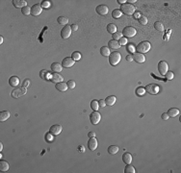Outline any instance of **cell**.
<instances>
[{
    "label": "cell",
    "mask_w": 181,
    "mask_h": 173,
    "mask_svg": "<svg viewBox=\"0 0 181 173\" xmlns=\"http://www.w3.org/2000/svg\"><path fill=\"white\" fill-rule=\"evenodd\" d=\"M128 2H129V4H130V3H135V2H137V1L136 0H129Z\"/></svg>",
    "instance_id": "cell-57"
},
{
    "label": "cell",
    "mask_w": 181,
    "mask_h": 173,
    "mask_svg": "<svg viewBox=\"0 0 181 173\" xmlns=\"http://www.w3.org/2000/svg\"><path fill=\"white\" fill-rule=\"evenodd\" d=\"M120 59H121V56H120V53L119 52H113L111 53L109 56V63L111 65H117L120 62Z\"/></svg>",
    "instance_id": "cell-3"
},
{
    "label": "cell",
    "mask_w": 181,
    "mask_h": 173,
    "mask_svg": "<svg viewBox=\"0 0 181 173\" xmlns=\"http://www.w3.org/2000/svg\"><path fill=\"white\" fill-rule=\"evenodd\" d=\"M40 76H41V79H48L49 78V73H48L46 70H41V72H40Z\"/></svg>",
    "instance_id": "cell-39"
},
{
    "label": "cell",
    "mask_w": 181,
    "mask_h": 173,
    "mask_svg": "<svg viewBox=\"0 0 181 173\" xmlns=\"http://www.w3.org/2000/svg\"><path fill=\"white\" fill-rule=\"evenodd\" d=\"M120 11H121L122 14H126V16H131V14H133L135 13V7L132 4L124 3L123 5H121Z\"/></svg>",
    "instance_id": "cell-2"
},
{
    "label": "cell",
    "mask_w": 181,
    "mask_h": 173,
    "mask_svg": "<svg viewBox=\"0 0 181 173\" xmlns=\"http://www.w3.org/2000/svg\"><path fill=\"white\" fill-rule=\"evenodd\" d=\"M26 88H19V87H16V88L13 89V92H12V97H14V98H18V97H20L22 95L26 94Z\"/></svg>",
    "instance_id": "cell-4"
},
{
    "label": "cell",
    "mask_w": 181,
    "mask_h": 173,
    "mask_svg": "<svg viewBox=\"0 0 181 173\" xmlns=\"http://www.w3.org/2000/svg\"><path fill=\"white\" fill-rule=\"evenodd\" d=\"M132 57H133V60L135 62H137V63H139V64H143V63H144V61H146V56L143 54H142V53H134L133 55H132Z\"/></svg>",
    "instance_id": "cell-14"
},
{
    "label": "cell",
    "mask_w": 181,
    "mask_h": 173,
    "mask_svg": "<svg viewBox=\"0 0 181 173\" xmlns=\"http://www.w3.org/2000/svg\"><path fill=\"white\" fill-rule=\"evenodd\" d=\"M62 69H63V66L59 63H53L51 65V70L54 73H60L62 71Z\"/></svg>",
    "instance_id": "cell-19"
},
{
    "label": "cell",
    "mask_w": 181,
    "mask_h": 173,
    "mask_svg": "<svg viewBox=\"0 0 181 173\" xmlns=\"http://www.w3.org/2000/svg\"><path fill=\"white\" fill-rule=\"evenodd\" d=\"M42 12V8L40 4H35L31 7V14L34 16V17H38L41 14Z\"/></svg>",
    "instance_id": "cell-11"
},
{
    "label": "cell",
    "mask_w": 181,
    "mask_h": 173,
    "mask_svg": "<svg viewBox=\"0 0 181 173\" xmlns=\"http://www.w3.org/2000/svg\"><path fill=\"white\" fill-rule=\"evenodd\" d=\"M108 152H109V154H111V155H115V154H117V153L119 152V147L117 145H111L108 147Z\"/></svg>",
    "instance_id": "cell-29"
},
{
    "label": "cell",
    "mask_w": 181,
    "mask_h": 173,
    "mask_svg": "<svg viewBox=\"0 0 181 173\" xmlns=\"http://www.w3.org/2000/svg\"><path fill=\"white\" fill-rule=\"evenodd\" d=\"M57 21H58V23L60 24V25H65L66 26L68 22V19L65 17H59L58 18H57Z\"/></svg>",
    "instance_id": "cell-32"
},
{
    "label": "cell",
    "mask_w": 181,
    "mask_h": 173,
    "mask_svg": "<svg viewBox=\"0 0 181 173\" xmlns=\"http://www.w3.org/2000/svg\"><path fill=\"white\" fill-rule=\"evenodd\" d=\"M154 28L158 31V32H163L164 31V25L162 22L160 21H156L155 23H154Z\"/></svg>",
    "instance_id": "cell-30"
},
{
    "label": "cell",
    "mask_w": 181,
    "mask_h": 173,
    "mask_svg": "<svg viewBox=\"0 0 181 173\" xmlns=\"http://www.w3.org/2000/svg\"><path fill=\"white\" fill-rule=\"evenodd\" d=\"M138 20H139V23L141 24V25H147V18L146 17H143V16H141L139 18H138Z\"/></svg>",
    "instance_id": "cell-37"
},
{
    "label": "cell",
    "mask_w": 181,
    "mask_h": 173,
    "mask_svg": "<svg viewBox=\"0 0 181 173\" xmlns=\"http://www.w3.org/2000/svg\"><path fill=\"white\" fill-rule=\"evenodd\" d=\"M100 119H101V115H100L97 111H93V112L91 114V115H90V120H91L92 124H93V125L98 124V122L100 121Z\"/></svg>",
    "instance_id": "cell-6"
},
{
    "label": "cell",
    "mask_w": 181,
    "mask_h": 173,
    "mask_svg": "<svg viewBox=\"0 0 181 173\" xmlns=\"http://www.w3.org/2000/svg\"><path fill=\"white\" fill-rule=\"evenodd\" d=\"M121 11L120 10V9H115V10L112 12V17H114V18H120V17H121Z\"/></svg>",
    "instance_id": "cell-31"
},
{
    "label": "cell",
    "mask_w": 181,
    "mask_h": 173,
    "mask_svg": "<svg viewBox=\"0 0 181 173\" xmlns=\"http://www.w3.org/2000/svg\"><path fill=\"white\" fill-rule=\"evenodd\" d=\"M9 84H10L11 87H17L18 84H19V79L17 76H12L10 79H9Z\"/></svg>",
    "instance_id": "cell-22"
},
{
    "label": "cell",
    "mask_w": 181,
    "mask_h": 173,
    "mask_svg": "<svg viewBox=\"0 0 181 173\" xmlns=\"http://www.w3.org/2000/svg\"><path fill=\"white\" fill-rule=\"evenodd\" d=\"M74 64H75V61H74L72 58L67 57L63 60V62H62V66L66 68H68V67H71Z\"/></svg>",
    "instance_id": "cell-12"
},
{
    "label": "cell",
    "mask_w": 181,
    "mask_h": 173,
    "mask_svg": "<svg viewBox=\"0 0 181 173\" xmlns=\"http://www.w3.org/2000/svg\"><path fill=\"white\" fill-rule=\"evenodd\" d=\"M9 163L8 162L6 161H3V160H1L0 161V171L1 172H7L8 170H9Z\"/></svg>",
    "instance_id": "cell-20"
},
{
    "label": "cell",
    "mask_w": 181,
    "mask_h": 173,
    "mask_svg": "<svg viewBox=\"0 0 181 173\" xmlns=\"http://www.w3.org/2000/svg\"><path fill=\"white\" fill-rule=\"evenodd\" d=\"M98 105H99V107H101V108H104L106 106V102H105V100L104 99H100L98 101Z\"/></svg>",
    "instance_id": "cell-48"
},
{
    "label": "cell",
    "mask_w": 181,
    "mask_h": 173,
    "mask_svg": "<svg viewBox=\"0 0 181 173\" xmlns=\"http://www.w3.org/2000/svg\"><path fill=\"white\" fill-rule=\"evenodd\" d=\"M96 12L99 14V16H102V17H104V16H106V14H108L109 9H108V7H107L106 5L101 4V5H98V6L96 8Z\"/></svg>",
    "instance_id": "cell-10"
},
{
    "label": "cell",
    "mask_w": 181,
    "mask_h": 173,
    "mask_svg": "<svg viewBox=\"0 0 181 173\" xmlns=\"http://www.w3.org/2000/svg\"><path fill=\"white\" fill-rule=\"evenodd\" d=\"M161 117H162V119H163V120H168V119L170 118L167 112H164V114H162V115H161Z\"/></svg>",
    "instance_id": "cell-49"
},
{
    "label": "cell",
    "mask_w": 181,
    "mask_h": 173,
    "mask_svg": "<svg viewBox=\"0 0 181 173\" xmlns=\"http://www.w3.org/2000/svg\"><path fill=\"white\" fill-rule=\"evenodd\" d=\"M30 85H31V82L29 79H25L23 81V83H22V87H24V88H28Z\"/></svg>",
    "instance_id": "cell-45"
},
{
    "label": "cell",
    "mask_w": 181,
    "mask_h": 173,
    "mask_svg": "<svg viewBox=\"0 0 181 173\" xmlns=\"http://www.w3.org/2000/svg\"><path fill=\"white\" fill-rule=\"evenodd\" d=\"M122 37V34L121 33H119V32H116L115 34H113V40L114 41H119L120 39Z\"/></svg>",
    "instance_id": "cell-40"
},
{
    "label": "cell",
    "mask_w": 181,
    "mask_h": 173,
    "mask_svg": "<svg viewBox=\"0 0 181 173\" xmlns=\"http://www.w3.org/2000/svg\"><path fill=\"white\" fill-rule=\"evenodd\" d=\"M50 80L52 81V83H61V82H63V80H64V78H63V76H62L60 73H53V74L51 75V78H50Z\"/></svg>",
    "instance_id": "cell-17"
},
{
    "label": "cell",
    "mask_w": 181,
    "mask_h": 173,
    "mask_svg": "<svg viewBox=\"0 0 181 173\" xmlns=\"http://www.w3.org/2000/svg\"><path fill=\"white\" fill-rule=\"evenodd\" d=\"M45 139H46L48 142H51V141H53V135L51 133H48V134L45 135Z\"/></svg>",
    "instance_id": "cell-44"
},
{
    "label": "cell",
    "mask_w": 181,
    "mask_h": 173,
    "mask_svg": "<svg viewBox=\"0 0 181 173\" xmlns=\"http://www.w3.org/2000/svg\"><path fill=\"white\" fill-rule=\"evenodd\" d=\"M100 54H101V56H103V57H109L110 56V49L107 46H102V47L100 48Z\"/></svg>",
    "instance_id": "cell-27"
},
{
    "label": "cell",
    "mask_w": 181,
    "mask_h": 173,
    "mask_svg": "<svg viewBox=\"0 0 181 173\" xmlns=\"http://www.w3.org/2000/svg\"><path fill=\"white\" fill-rule=\"evenodd\" d=\"M13 5L17 9H22L27 6V2L25 0H13Z\"/></svg>",
    "instance_id": "cell-16"
},
{
    "label": "cell",
    "mask_w": 181,
    "mask_h": 173,
    "mask_svg": "<svg viewBox=\"0 0 181 173\" xmlns=\"http://www.w3.org/2000/svg\"><path fill=\"white\" fill-rule=\"evenodd\" d=\"M62 132V125L60 124H55V125H52L49 129V133H51L53 136H58L60 135Z\"/></svg>",
    "instance_id": "cell-13"
},
{
    "label": "cell",
    "mask_w": 181,
    "mask_h": 173,
    "mask_svg": "<svg viewBox=\"0 0 181 173\" xmlns=\"http://www.w3.org/2000/svg\"><path fill=\"white\" fill-rule=\"evenodd\" d=\"M167 114H168V115H169V117H175V116L178 115V114H179V110L176 108H171L168 111Z\"/></svg>",
    "instance_id": "cell-25"
},
{
    "label": "cell",
    "mask_w": 181,
    "mask_h": 173,
    "mask_svg": "<svg viewBox=\"0 0 181 173\" xmlns=\"http://www.w3.org/2000/svg\"><path fill=\"white\" fill-rule=\"evenodd\" d=\"M88 136H89V138H96V133L90 132L89 134H88Z\"/></svg>",
    "instance_id": "cell-51"
},
{
    "label": "cell",
    "mask_w": 181,
    "mask_h": 173,
    "mask_svg": "<svg viewBox=\"0 0 181 173\" xmlns=\"http://www.w3.org/2000/svg\"><path fill=\"white\" fill-rule=\"evenodd\" d=\"M132 60H133V57H132V56H131L130 54L127 55V56H126V61L127 62H131Z\"/></svg>",
    "instance_id": "cell-52"
},
{
    "label": "cell",
    "mask_w": 181,
    "mask_h": 173,
    "mask_svg": "<svg viewBox=\"0 0 181 173\" xmlns=\"http://www.w3.org/2000/svg\"><path fill=\"white\" fill-rule=\"evenodd\" d=\"M108 48L109 49H112V50H116V49H119L120 48V44H119V41H109L108 42Z\"/></svg>",
    "instance_id": "cell-21"
},
{
    "label": "cell",
    "mask_w": 181,
    "mask_h": 173,
    "mask_svg": "<svg viewBox=\"0 0 181 173\" xmlns=\"http://www.w3.org/2000/svg\"><path fill=\"white\" fill-rule=\"evenodd\" d=\"M127 51L129 52V53H135V48L132 44H129V45H127Z\"/></svg>",
    "instance_id": "cell-46"
},
{
    "label": "cell",
    "mask_w": 181,
    "mask_h": 173,
    "mask_svg": "<svg viewBox=\"0 0 181 173\" xmlns=\"http://www.w3.org/2000/svg\"><path fill=\"white\" fill-rule=\"evenodd\" d=\"M125 2H126L125 0H118V3H120V5H123V4L125 3Z\"/></svg>",
    "instance_id": "cell-54"
},
{
    "label": "cell",
    "mask_w": 181,
    "mask_h": 173,
    "mask_svg": "<svg viewBox=\"0 0 181 173\" xmlns=\"http://www.w3.org/2000/svg\"><path fill=\"white\" fill-rule=\"evenodd\" d=\"M165 76H166V79H168V80H172V79H173V72L168 71L167 73L165 74Z\"/></svg>",
    "instance_id": "cell-43"
},
{
    "label": "cell",
    "mask_w": 181,
    "mask_h": 173,
    "mask_svg": "<svg viewBox=\"0 0 181 173\" xmlns=\"http://www.w3.org/2000/svg\"><path fill=\"white\" fill-rule=\"evenodd\" d=\"M71 58L74 61H79V60L81 59V54H80V52H77V51L73 52L71 54Z\"/></svg>",
    "instance_id": "cell-34"
},
{
    "label": "cell",
    "mask_w": 181,
    "mask_h": 173,
    "mask_svg": "<svg viewBox=\"0 0 181 173\" xmlns=\"http://www.w3.org/2000/svg\"><path fill=\"white\" fill-rule=\"evenodd\" d=\"M41 8H48L50 6V2L49 1H42L41 4Z\"/></svg>",
    "instance_id": "cell-47"
},
{
    "label": "cell",
    "mask_w": 181,
    "mask_h": 173,
    "mask_svg": "<svg viewBox=\"0 0 181 173\" xmlns=\"http://www.w3.org/2000/svg\"><path fill=\"white\" fill-rule=\"evenodd\" d=\"M121 34L125 37H133L137 34V30L134 27H132V26H126L122 30Z\"/></svg>",
    "instance_id": "cell-5"
},
{
    "label": "cell",
    "mask_w": 181,
    "mask_h": 173,
    "mask_svg": "<svg viewBox=\"0 0 181 173\" xmlns=\"http://www.w3.org/2000/svg\"><path fill=\"white\" fill-rule=\"evenodd\" d=\"M10 117V112L8 111H3L0 112V121H6L8 118Z\"/></svg>",
    "instance_id": "cell-26"
},
{
    "label": "cell",
    "mask_w": 181,
    "mask_h": 173,
    "mask_svg": "<svg viewBox=\"0 0 181 173\" xmlns=\"http://www.w3.org/2000/svg\"><path fill=\"white\" fill-rule=\"evenodd\" d=\"M56 88L58 89L59 92H67V89H68V85H67V83H64V82H61V83H57L56 84Z\"/></svg>",
    "instance_id": "cell-18"
},
{
    "label": "cell",
    "mask_w": 181,
    "mask_h": 173,
    "mask_svg": "<svg viewBox=\"0 0 181 173\" xmlns=\"http://www.w3.org/2000/svg\"><path fill=\"white\" fill-rule=\"evenodd\" d=\"M98 101H96V100H92V102H91V108L93 110V111H97L98 110Z\"/></svg>",
    "instance_id": "cell-35"
},
{
    "label": "cell",
    "mask_w": 181,
    "mask_h": 173,
    "mask_svg": "<svg viewBox=\"0 0 181 173\" xmlns=\"http://www.w3.org/2000/svg\"><path fill=\"white\" fill-rule=\"evenodd\" d=\"M117 101V98L116 96H114V95H110L108 96L107 98L105 99V102H106V105L108 106H113Z\"/></svg>",
    "instance_id": "cell-24"
},
{
    "label": "cell",
    "mask_w": 181,
    "mask_h": 173,
    "mask_svg": "<svg viewBox=\"0 0 181 173\" xmlns=\"http://www.w3.org/2000/svg\"><path fill=\"white\" fill-rule=\"evenodd\" d=\"M107 32L110 33V34H115L117 32V26L113 23H110L107 25Z\"/></svg>",
    "instance_id": "cell-28"
},
{
    "label": "cell",
    "mask_w": 181,
    "mask_h": 173,
    "mask_svg": "<svg viewBox=\"0 0 181 173\" xmlns=\"http://www.w3.org/2000/svg\"><path fill=\"white\" fill-rule=\"evenodd\" d=\"M122 162L126 164H130L132 162V156L130 153H124L122 155Z\"/></svg>",
    "instance_id": "cell-23"
},
{
    "label": "cell",
    "mask_w": 181,
    "mask_h": 173,
    "mask_svg": "<svg viewBox=\"0 0 181 173\" xmlns=\"http://www.w3.org/2000/svg\"><path fill=\"white\" fill-rule=\"evenodd\" d=\"M21 13L24 14V16H29L31 14V8H29L28 6L24 7L21 9Z\"/></svg>",
    "instance_id": "cell-38"
},
{
    "label": "cell",
    "mask_w": 181,
    "mask_h": 173,
    "mask_svg": "<svg viewBox=\"0 0 181 173\" xmlns=\"http://www.w3.org/2000/svg\"><path fill=\"white\" fill-rule=\"evenodd\" d=\"M150 43L148 41H142L140 43L137 45V47L135 48V50H137L138 53H142V54H144L149 51L150 49Z\"/></svg>",
    "instance_id": "cell-1"
},
{
    "label": "cell",
    "mask_w": 181,
    "mask_h": 173,
    "mask_svg": "<svg viewBox=\"0 0 181 173\" xmlns=\"http://www.w3.org/2000/svg\"><path fill=\"white\" fill-rule=\"evenodd\" d=\"M3 43V37H0V44Z\"/></svg>",
    "instance_id": "cell-56"
},
{
    "label": "cell",
    "mask_w": 181,
    "mask_h": 173,
    "mask_svg": "<svg viewBox=\"0 0 181 173\" xmlns=\"http://www.w3.org/2000/svg\"><path fill=\"white\" fill-rule=\"evenodd\" d=\"M127 43V39L126 37H122L121 39L119 40V44H120V46H122V45H125Z\"/></svg>",
    "instance_id": "cell-42"
},
{
    "label": "cell",
    "mask_w": 181,
    "mask_h": 173,
    "mask_svg": "<svg viewBox=\"0 0 181 173\" xmlns=\"http://www.w3.org/2000/svg\"><path fill=\"white\" fill-rule=\"evenodd\" d=\"M70 28H71V31H76L78 29V26L76 24H72L71 26H70Z\"/></svg>",
    "instance_id": "cell-50"
},
{
    "label": "cell",
    "mask_w": 181,
    "mask_h": 173,
    "mask_svg": "<svg viewBox=\"0 0 181 173\" xmlns=\"http://www.w3.org/2000/svg\"><path fill=\"white\" fill-rule=\"evenodd\" d=\"M67 85H68V88H70V89H72V88H75V82L74 81H72V80H69V81H68V83H67Z\"/></svg>",
    "instance_id": "cell-41"
},
{
    "label": "cell",
    "mask_w": 181,
    "mask_h": 173,
    "mask_svg": "<svg viewBox=\"0 0 181 173\" xmlns=\"http://www.w3.org/2000/svg\"><path fill=\"white\" fill-rule=\"evenodd\" d=\"M168 69H169V65H168V64L165 61H160L158 63V70H159L161 75L166 74L169 71Z\"/></svg>",
    "instance_id": "cell-8"
},
{
    "label": "cell",
    "mask_w": 181,
    "mask_h": 173,
    "mask_svg": "<svg viewBox=\"0 0 181 173\" xmlns=\"http://www.w3.org/2000/svg\"><path fill=\"white\" fill-rule=\"evenodd\" d=\"M136 170H135V167L131 164H127L124 168V173H135Z\"/></svg>",
    "instance_id": "cell-33"
},
{
    "label": "cell",
    "mask_w": 181,
    "mask_h": 173,
    "mask_svg": "<svg viewBox=\"0 0 181 173\" xmlns=\"http://www.w3.org/2000/svg\"><path fill=\"white\" fill-rule=\"evenodd\" d=\"M3 150V144H2V142H0V151H2Z\"/></svg>",
    "instance_id": "cell-55"
},
{
    "label": "cell",
    "mask_w": 181,
    "mask_h": 173,
    "mask_svg": "<svg viewBox=\"0 0 181 173\" xmlns=\"http://www.w3.org/2000/svg\"><path fill=\"white\" fill-rule=\"evenodd\" d=\"M144 93H146V89L143 87H140L136 89V94L139 96H143V95H144Z\"/></svg>",
    "instance_id": "cell-36"
},
{
    "label": "cell",
    "mask_w": 181,
    "mask_h": 173,
    "mask_svg": "<svg viewBox=\"0 0 181 173\" xmlns=\"http://www.w3.org/2000/svg\"><path fill=\"white\" fill-rule=\"evenodd\" d=\"M146 92L147 93H149L151 95H154V94H157L158 92H159V87H158L156 84H149V85H147L146 87Z\"/></svg>",
    "instance_id": "cell-7"
},
{
    "label": "cell",
    "mask_w": 181,
    "mask_h": 173,
    "mask_svg": "<svg viewBox=\"0 0 181 173\" xmlns=\"http://www.w3.org/2000/svg\"><path fill=\"white\" fill-rule=\"evenodd\" d=\"M97 145H98V142L96 138H90V140L88 141V148L91 151H93L97 148Z\"/></svg>",
    "instance_id": "cell-15"
},
{
    "label": "cell",
    "mask_w": 181,
    "mask_h": 173,
    "mask_svg": "<svg viewBox=\"0 0 181 173\" xmlns=\"http://www.w3.org/2000/svg\"><path fill=\"white\" fill-rule=\"evenodd\" d=\"M134 17H135V18H136V19H137V18H139V17H141V16H140V14H139V13H134Z\"/></svg>",
    "instance_id": "cell-53"
},
{
    "label": "cell",
    "mask_w": 181,
    "mask_h": 173,
    "mask_svg": "<svg viewBox=\"0 0 181 173\" xmlns=\"http://www.w3.org/2000/svg\"><path fill=\"white\" fill-rule=\"evenodd\" d=\"M71 28H70V26L69 25H66V26H64V28L61 30V36L64 39V40H67V39H68V37H70V35H71Z\"/></svg>",
    "instance_id": "cell-9"
}]
</instances>
